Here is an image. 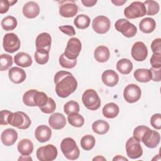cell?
Masks as SVG:
<instances>
[{
  "label": "cell",
  "instance_id": "603a6c76",
  "mask_svg": "<svg viewBox=\"0 0 161 161\" xmlns=\"http://www.w3.org/2000/svg\"><path fill=\"white\" fill-rule=\"evenodd\" d=\"M14 63L21 67H28L31 65L33 63L31 56L25 52H19L14 55Z\"/></svg>",
  "mask_w": 161,
  "mask_h": 161
},
{
  "label": "cell",
  "instance_id": "8992f818",
  "mask_svg": "<svg viewBox=\"0 0 161 161\" xmlns=\"http://www.w3.org/2000/svg\"><path fill=\"white\" fill-rule=\"evenodd\" d=\"M114 27L118 31L127 38H132L137 33L136 27L125 18L118 19L114 23Z\"/></svg>",
  "mask_w": 161,
  "mask_h": 161
},
{
  "label": "cell",
  "instance_id": "7bdbcfd3",
  "mask_svg": "<svg viewBox=\"0 0 161 161\" xmlns=\"http://www.w3.org/2000/svg\"><path fill=\"white\" fill-rule=\"evenodd\" d=\"M148 127L145 125H140L136 126L133 130V137L139 142L142 141V138Z\"/></svg>",
  "mask_w": 161,
  "mask_h": 161
},
{
  "label": "cell",
  "instance_id": "5b68a950",
  "mask_svg": "<svg viewBox=\"0 0 161 161\" xmlns=\"http://www.w3.org/2000/svg\"><path fill=\"white\" fill-rule=\"evenodd\" d=\"M146 12V8L143 3L134 1L125 9L124 14L128 19H135L144 16Z\"/></svg>",
  "mask_w": 161,
  "mask_h": 161
},
{
  "label": "cell",
  "instance_id": "4fadbf2b",
  "mask_svg": "<svg viewBox=\"0 0 161 161\" xmlns=\"http://www.w3.org/2000/svg\"><path fill=\"white\" fill-rule=\"evenodd\" d=\"M59 13L64 18H72L78 12V7L74 1H60Z\"/></svg>",
  "mask_w": 161,
  "mask_h": 161
},
{
  "label": "cell",
  "instance_id": "f1b7e54d",
  "mask_svg": "<svg viewBox=\"0 0 161 161\" xmlns=\"http://www.w3.org/2000/svg\"><path fill=\"white\" fill-rule=\"evenodd\" d=\"M92 129L94 133L98 135H104L109 131V125L104 120L99 119L92 123Z\"/></svg>",
  "mask_w": 161,
  "mask_h": 161
},
{
  "label": "cell",
  "instance_id": "44dd1931",
  "mask_svg": "<svg viewBox=\"0 0 161 161\" xmlns=\"http://www.w3.org/2000/svg\"><path fill=\"white\" fill-rule=\"evenodd\" d=\"M23 13L27 18H35L40 13V7L34 1H29L24 5L23 8Z\"/></svg>",
  "mask_w": 161,
  "mask_h": 161
},
{
  "label": "cell",
  "instance_id": "7c38bea8",
  "mask_svg": "<svg viewBox=\"0 0 161 161\" xmlns=\"http://www.w3.org/2000/svg\"><path fill=\"white\" fill-rule=\"evenodd\" d=\"M142 95V91L138 86L130 84L126 86L123 92L125 100L129 103H134L138 101Z\"/></svg>",
  "mask_w": 161,
  "mask_h": 161
},
{
  "label": "cell",
  "instance_id": "30bf717a",
  "mask_svg": "<svg viewBox=\"0 0 161 161\" xmlns=\"http://www.w3.org/2000/svg\"><path fill=\"white\" fill-rule=\"evenodd\" d=\"M140 142L136 140L133 136L130 138L126 143V152L128 157L132 159L140 158L143 154V149Z\"/></svg>",
  "mask_w": 161,
  "mask_h": 161
},
{
  "label": "cell",
  "instance_id": "7402d4cb",
  "mask_svg": "<svg viewBox=\"0 0 161 161\" xmlns=\"http://www.w3.org/2000/svg\"><path fill=\"white\" fill-rule=\"evenodd\" d=\"M101 79L106 86L114 87L118 83L119 76L115 71L113 70H106L102 74Z\"/></svg>",
  "mask_w": 161,
  "mask_h": 161
},
{
  "label": "cell",
  "instance_id": "9c48e42d",
  "mask_svg": "<svg viewBox=\"0 0 161 161\" xmlns=\"http://www.w3.org/2000/svg\"><path fill=\"white\" fill-rule=\"evenodd\" d=\"M20 46V40L15 33H9L4 36L3 47L6 52L13 53L18 50Z\"/></svg>",
  "mask_w": 161,
  "mask_h": 161
},
{
  "label": "cell",
  "instance_id": "ffe728a7",
  "mask_svg": "<svg viewBox=\"0 0 161 161\" xmlns=\"http://www.w3.org/2000/svg\"><path fill=\"white\" fill-rule=\"evenodd\" d=\"M18 139V133L13 128H7L1 133V140L5 146L13 145Z\"/></svg>",
  "mask_w": 161,
  "mask_h": 161
},
{
  "label": "cell",
  "instance_id": "484cf974",
  "mask_svg": "<svg viewBox=\"0 0 161 161\" xmlns=\"http://www.w3.org/2000/svg\"><path fill=\"white\" fill-rule=\"evenodd\" d=\"M18 150L23 155H29L33 150V144L29 139H22L18 143Z\"/></svg>",
  "mask_w": 161,
  "mask_h": 161
},
{
  "label": "cell",
  "instance_id": "6da1fadb",
  "mask_svg": "<svg viewBox=\"0 0 161 161\" xmlns=\"http://www.w3.org/2000/svg\"><path fill=\"white\" fill-rule=\"evenodd\" d=\"M55 92L57 96L65 98L72 94L77 87V82L74 75L69 72L60 70L54 76Z\"/></svg>",
  "mask_w": 161,
  "mask_h": 161
},
{
  "label": "cell",
  "instance_id": "836d02e7",
  "mask_svg": "<svg viewBox=\"0 0 161 161\" xmlns=\"http://www.w3.org/2000/svg\"><path fill=\"white\" fill-rule=\"evenodd\" d=\"M95 138L91 135H85L80 140V146L82 149L86 151H89L92 149L95 145Z\"/></svg>",
  "mask_w": 161,
  "mask_h": 161
},
{
  "label": "cell",
  "instance_id": "8fae6325",
  "mask_svg": "<svg viewBox=\"0 0 161 161\" xmlns=\"http://www.w3.org/2000/svg\"><path fill=\"white\" fill-rule=\"evenodd\" d=\"M92 26L94 31L97 33L104 34L109 30L111 22L108 17L100 15L93 19Z\"/></svg>",
  "mask_w": 161,
  "mask_h": 161
},
{
  "label": "cell",
  "instance_id": "bcb514c9",
  "mask_svg": "<svg viewBox=\"0 0 161 161\" xmlns=\"http://www.w3.org/2000/svg\"><path fill=\"white\" fill-rule=\"evenodd\" d=\"M17 1L13 0H1L0 4V13L4 14L8 12L9 6H13L14 4L16 3Z\"/></svg>",
  "mask_w": 161,
  "mask_h": 161
},
{
  "label": "cell",
  "instance_id": "4dcf8cb0",
  "mask_svg": "<svg viewBox=\"0 0 161 161\" xmlns=\"http://www.w3.org/2000/svg\"><path fill=\"white\" fill-rule=\"evenodd\" d=\"M91 19L87 15L81 14L76 16L74 20V23L79 29H86L90 25Z\"/></svg>",
  "mask_w": 161,
  "mask_h": 161
},
{
  "label": "cell",
  "instance_id": "c3c4849f",
  "mask_svg": "<svg viewBox=\"0 0 161 161\" xmlns=\"http://www.w3.org/2000/svg\"><path fill=\"white\" fill-rule=\"evenodd\" d=\"M59 30L63 32L64 33L66 34L68 36H74L75 35V31L74 28L70 25H64L60 26L58 27Z\"/></svg>",
  "mask_w": 161,
  "mask_h": 161
},
{
  "label": "cell",
  "instance_id": "4316f807",
  "mask_svg": "<svg viewBox=\"0 0 161 161\" xmlns=\"http://www.w3.org/2000/svg\"><path fill=\"white\" fill-rule=\"evenodd\" d=\"M119 112L118 106L114 103H109L104 105L103 108V114L107 118H114Z\"/></svg>",
  "mask_w": 161,
  "mask_h": 161
},
{
  "label": "cell",
  "instance_id": "d4e9b609",
  "mask_svg": "<svg viewBox=\"0 0 161 161\" xmlns=\"http://www.w3.org/2000/svg\"><path fill=\"white\" fill-rule=\"evenodd\" d=\"M156 27V22L154 19L147 17L142 19L139 23L140 30L145 33H150L154 31Z\"/></svg>",
  "mask_w": 161,
  "mask_h": 161
},
{
  "label": "cell",
  "instance_id": "7a4b0ae2",
  "mask_svg": "<svg viewBox=\"0 0 161 161\" xmlns=\"http://www.w3.org/2000/svg\"><path fill=\"white\" fill-rule=\"evenodd\" d=\"M60 148L64 156L69 160H76L80 155V150L75 141L72 138H64L60 143Z\"/></svg>",
  "mask_w": 161,
  "mask_h": 161
},
{
  "label": "cell",
  "instance_id": "83f0119b",
  "mask_svg": "<svg viewBox=\"0 0 161 161\" xmlns=\"http://www.w3.org/2000/svg\"><path fill=\"white\" fill-rule=\"evenodd\" d=\"M133 63L128 58H122L116 64L117 70L122 74H128L133 69Z\"/></svg>",
  "mask_w": 161,
  "mask_h": 161
},
{
  "label": "cell",
  "instance_id": "9a60e30c",
  "mask_svg": "<svg viewBox=\"0 0 161 161\" xmlns=\"http://www.w3.org/2000/svg\"><path fill=\"white\" fill-rule=\"evenodd\" d=\"M131 56L138 62H142L146 59L148 55V49L142 42H137L133 44L131 48Z\"/></svg>",
  "mask_w": 161,
  "mask_h": 161
},
{
  "label": "cell",
  "instance_id": "52a82bcc",
  "mask_svg": "<svg viewBox=\"0 0 161 161\" xmlns=\"http://www.w3.org/2000/svg\"><path fill=\"white\" fill-rule=\"evenodd\" d=\"M82 49V44L77 38H71L69 40L64 55L69 60H76L79 57Z\"/></svg>",
  "mask_w": 161,
  "mask_h": 161
},
{
  "label": "cell",
  "instance_id": "d590c367",
  "mask_svg": "<svg viewBox=\"0 0 161 161\" xmlns=\"http://www.w3.org/2000/svg\"><path fill=\"white\" fill-rule=\"evenodd\" d=\"M48 97L47 95L43 92H40L37 91L33 97V102L35 106L39 108L45 106L48 102Z\"/></svg>",
  "mask_w": 161,
  "mask_h": 161
},
{
  "label": "cell",
  "instance_id": "d6986e66",
  "mask_svg": "<svg viewBox=\"0 0 161 161\" xmlns=\"http://www.w3.org/2000/svg\"><path fill=\"white\" fill-rule=\"evenodd\" d=\"M52 136V130L46 125L38 126L35 131V136L36 139L41 143L48 141Z\"/></svg>",
  "mask_w": 161,
  "mask_h": 161
},
{
  "label": "cell",
  "instance_id": "f35d334b",
  "mask_svg": "<svg viewBox=\"0 0 161 161\" xmlns=\"http://www.w3.org/2000/svg\"><path fill=\"white\" fill-rule=\"evenodd\" d=\"M35 59L36 63L40 65H44L48 61L49 52L44 50H36L35 53Z\"/></svg>",
  "mask_w": 161,
  "mask_h": 161
},
{
  "label": "cell",
  "instance_id": "f5cc1de1",
  "mask_svg": "<svg viewBox=\"0 0 161 161\" xmlns=\"http://www.w3.org/2000/svg\"><path fill=\"white\" fill-rule=\"evenodd\" d=\"M111 2H112L115 6H122V5H123V4L126 2V0H116V1H111Z\"/></svg>",
  "mask_w": 161,
  "mask_h": 161
},
{
  "label": "cell",
  "instance_id": "74e56055",
  "mask_svg": "<svg viewBox=\"0 0 161 161\" xmlns=\"http://www.w3.org/2000/svg\"><path fill=\"white\" fill-rule=\"evenodd\" d=\"M64 111L67 115L73 113H78L80 111L79 105L78 103L75 101H68L64 106Z\"/></svg>",
  "mask_w": 161,
  "mask_h": 161
},
{
  "label": "cell",
  "instance_id": "2e32d148",
  "mask_svg": "<svg viewBox=\"0 0 161 161\" xmlns=\"http://www.w3.org/2000/svg\"><path fill=\"white\" fill-rule=\"evenodd\" d=\"M52 44V37L48 33L43 32L39 34L35 40V45L37 50L50 52Z\"/></svg>",
  "mask_w": 161,
  "mask_h": 161
},
{
  "label": "cell",
  "instance_id": "db71d44e",
  "mask_svg": "<svg viewBox=\"0 0 161 161\" xmlns=\"http://www.w3.org/2000/svg\"><path fill=\"white\" fill-rule=\"evenodd\" d=\"M113 161L115 160H125V161H128V159L121 155H116V157H114L113 159Z\"/></svg>",
  "mask_w": 161,
  "mask_h": 161
},
{
  "label": "cell",
  "instance_id": "b9f144b4",
  "mask_svg": "<svg viewBox=\"0 0 161 161\" xmlns=\"http://www.w3.org/2000/svg\"><path fill=\"white\" fill-rule=\"evenodd\" d=\"M44 113L46 114H50L54 112L56 109V104L55 101L52 97H48L47 103L42 106L39 108Z\"/></svg>",
  "mask_w": 161,
  "mask_h": 161
},
{
  "label": "cell",
  "instance_id": "5bb4252c",
  "mask_svg": "<svg viewBox=\"0 0 161 161\" xmlns=\"http://www.w3.org/2000/svg\"><path fill=\"white\" fill-rule=\"evenodd\" d=\"M160 141V135L155 130L148 128L145 132L142 141L146 147L150 148H154L158 146Z\"/></svg>",
  "mask_w": 161,
  "mask_h": 161
},
{
  "label": "cell",
  "instance_id": "277c9868",
  "mask_svg": "<svg viewBox=\"0 0 161 161\" xmlns=\"http://www.w3.org/2000/svg\"><path fill=\"white\" fill-rule=\"evenodd\" d=\"M82 101L85 107L92 111L97 110L101 106V99L97 92L92 89L84 91L82 96Z\"/></svg>",
  "mask_w": 161,
  "mask_h": 161
},
{
  "label": "cell",
  "instance_id": "cb8c5ba5",
  "mask_svg": "<svg viewBox=\"0 0 161 161\" xmlns=\"http://www.w3.org/2000/svg\"><path fill=\"white\" fill-rule=\"evenodd\" d=\"M94 57L96 60L99 62H106L108 60L110 57L109 50L106 46L100 45L95 49L94 52Z\"/></svg>",
  "mask_w": 161,
  "mask_h": 161
},
{
  "label": "cell",
  "instance_id": "e0dca14e",
  "mask_svg": "<svg viewBox=\"0 0 161 161\" xmlns=\"http://www.w3.org/2000/svg\"><path fill=\"white\" fill-rule=\"evenodd\" d=\"M48 124L52 129L60 130L65 127L66 118L62 113H55L49 117Z\"/></svg>",
  "mask_w": 161,
  "mask_h": 161
},
{
  "label": "cell",
  "instance_id": "f907efd6",
  "mask_svg": "<svg viewBox=\"0 0 161 161\" xmlns=\"http://www.w3.org/2000/svg\"><path fill=\"white\" fill-rule=\"evenodd\" d=\"M12 112L8 111V110H2L1 111V125H8V118L9 116V114Z\"/></svg>",
  "mask_w": 161,
  "mask_h": 161
},
{
  "label": "cell",
  "instance_id": "d6a6232c",
  "mask_svg": "<svg viewBox=\"0 0 161 161\" xmlns=\"http://www.w3.org/2000/svg\"><path fill=\"white\" fill-rule=\"evenodd\" d=\"M143 3L146 8V14L153 16L158 13L160 6L157 2L153 0H147L144 1Z\"/></svg>",
  "mask_w": 161,
  "mask_h": 161
},
{
  "label": "cell",
  "instance_id": "f6af8a7d",
  "mask_svg": "<svg viewBox=\"0 0 161 161\" xmlns=\"http://www.w3.org/2000/svg\"><path fill=\"white\" fill-rule=\"evenodd\" d=\"M150 124L153 128L156 130L161 129V114L156 113L152 116L150 118Z\"/></svg>",
  "mask_w": 161,
  "mask_h": 161
},
{
  "label": "cell",
  "instance_id": "1f68e13d",
  "mask_svg": "<svg viewBox=\"0 0 161 161\" xmlns=\"http://www.w3.org/2000/svg\"><path fill=\"white\" fill-rule=\"evenodd\" d=\"M1 26L5 31H11L16 28L18 25L17 19L13 16H8L1 21Z\"/></svg>",
  "mask_w": 161,
  "mask_h": 161
},
{
  "label": "cell",
  "instance_id": "e575fe53",
  "mask_svg": "<svg viewBox=\"0 0 161 161\" xmlns=\"http://www.w3.org/2000/svg\"><path fill=\"white\" fill-rule=\"evenodd\" d=\"M67 119L70 125L76 128H80L84 124V118L81 114H79V113L69 114L67 117Z\"/></svg>",
  "mask_w": 161,
  "mask_h": 161
},
{
  "label": "cell",
  "instance_id": "ac0fdd59",
  "mask_svg": "<svg viewBox=\"0 0 161 161\" xmlns=\"http://www.w3.org/2000/svg\"><path fill=\"white\" fill-rule=\"evenodd\" d=\"M8 75L10 80L14 84L22 83L26 77L25 71L18 67L11 68L8 72Z\"/></svg>",
  "mask_w": 161,
  "mask_h": 161
},
{
  "label": "cell",
  "instance_id": "ab89813d",
  "mask_svg": "<svg viewBox=\"0 0 161 161\" xmlns=\"http://www.w3.org/2000/svg\"><path fill=\"white\" fill-rule=\"evenodd\" d=\"M37 90L30 89L27 91L23 96V102L27 106H35L33 102V97Z\"/></svg>",
  "mask_w": 161,
  "mask_h": 161
},
{
  "label": "cell",
  "instance_id": "60d3db41",
  "mask_svg": "<svg viewBox=\"0 0 161 161\" xmlns=\"http://www.w3.org/2000/svg\"><path fill=\"white\" fill-rule=\"evenodd\" d=\"M58 60H59L60 65L62 67L66 68V69H72L77 64V59L74 60H69L64 55V53L60 55V56L59 57Z\"/></svg>",
  "mask_w": 161,
  "mask_h": 161
},
{
  "label": "cell",
  "instance_id": "11a10c76",
  "mask_svg": "<svg viewBox=\"0 0 161 161\" xmlns=\"http://www.w3.org/2000/svg\"><path fill=\"white\" fill-rule=\"evenodd\" d=\"M18 160H32V158L28 155H22L18 158Z\"/></svg>",
  "mask_w": 161,
  "mask_h": 161
},
{
  "label": "cell",
  "instance_id": "3957f363",
  "mask_svg": "<svg viewBox=\"0 0 161 161\" xmlns=\"http://www.w3.org/2000/svg\"><path fill=\"white\" fill-rule=\"evenodd\" d=\"M8 124L21 130L28 129L31 124L29 116L22 111L11 113L8 118Z\"/></svg>",
  "mask_w": 161,
  "mask_h": 161
},
{
  "label": "cell",
  "instance_id": "9f6ffc18",
  "mask_svg": "<svg viewBox=\"0 0 161 161\" xmlns=\"http://www.w3.org/2000/svg\"><path fill=\"white\" fill-rule=\"evenodd\" d=\"M92 160H106V159L103 157V156H100V155H97V157H94Z\"/></svg>",
  "mask_w": 161,
  "mask_h": 161
},
{
  "label": "cell",
  "instance_id": "ee69618b",
  "mask_svg": "<svg viewBox=\"0 0 161 161\" xmlns=\"http://www.w3.org/2000/svg\"><path fill=\"white\" fill-rule=\"evenodd\" d=\"M150 64L153 68H161V53H153L150 58Z\"/></svg>",
  "mask_w": 161,
  "mask_h": 161
},
{
  "label": "cell",
  "instance_id": "681fc988",
  "mask_svg": "<svg viewBox=\"0 0 161 161\" xmlns=\"http://www.w3.org/2000/svg\"><path fill=\"white\" fill-rule=\"evenodd\" d=\"M151 49L153 53H161V39L160 38L154 39L151 44Z\"/></svg>",
  "mask_w": 161,
  "mask_h": 161
},
{
  "label": "cell",
  "instance_id": "816d5d0a",
  "mask_svg": "<svg viewBox=\"0 0 161 161\" xmlns=\"http://www.w3.org/2000/svg\"><path fill=\"white\" fill-rule=\"evenodd\" d=\"M81 2L84 6L86 7L94 6L97 3L96 0H82Z\"/></svg>",
  "mask_w": 161,
  "mask_h": 161
},
{
  "label": "cell",
  "instance_id": "7dc6e473",
  "mask_svg": "<svg viewBox=\"0 0 161 161\" xmlns=\"http://www.w3.org/2000/svg\"><path fill=\"white\" fill-rule=\"evenodd\" d=\"M151 72V77L153 81L160 82L161 80V68H153L150 69Z\"/></svg>",
  "mask_w": 161,
  "mask_h": 161
},
{
  "label": "cell",
  "instance_id": "f546056e",
  "mask_svg": "<svg viewBox=\"0 0 161 161\" xmlns=\"http://www.w3.org/2000/svg\"><path fill=\"white\" fill-rule=\"evenodd\" d=\"M135 79L140 82H148L151 79V72L147 69H138L133 74Z\"/></svg>",
  "mask_w": 161,
  "mask_h": 161
},
{
  "label": "cell",
  "instance_id": "8d00e7d4",
  "mask_svg": "<svg viewBox=\"0 0 161 161\" xmlns=\"http://www.w3.org/2000/svg\"><path fill=\"white\" fill-rule=\"evenodd\" d=\"M13 58L8 54H1L0 57V70L4 71L9 69L13 65Z\"/></svg>",
  "mask_w": 161,
  "mask_h": 161
},
{
  "label": "cell",
  "instance_id": "ba28073f",
  "mask_svg": "<svg viewBox=\"0 0 161 161\" xmlns=\"http://www.w3.org/2000/svg\"><path fill=\"white\" fill-rule=\"evenodd\" d=\"M36 154L37 158L40 161H52L57 158L58 151L55 146L48 144L38 148Z\"/></svg>",
  "mask_w": 161,
  "mask_h": 161
}]
</instances>
